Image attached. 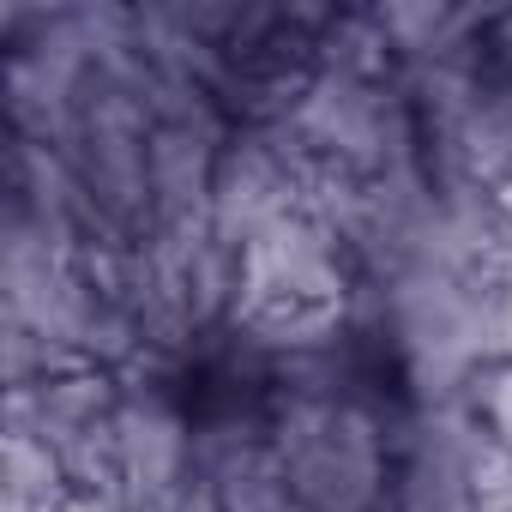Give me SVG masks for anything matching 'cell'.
<instances>
[{
  "mask_svg": "<svg viewBox=\"0 0 512 512\" xmlns=\"http://www.w3.org/2000/svg\"><path fill=\"white\" fill-rule=\"evenodd\" d=\"M247 326L266 344H320L344 314L338 247L302 211L266 223L241 241V302Z\"/></svg>",
  "mask_w": 512,
  "mask_h": 512,
  "instance_id": "1",
  "label": "cell"
},
{
  "mask_svg": "<svg viewBox=\"0 0 512 512\" xmlns=\"http://www.w3.org/2000/svg\"><path fill=\"white\" fill-rule=\"evenodd\" d=\"M278 470L308 512H374L386 482L380 428L350 404H302L278 422Z\"/></svg>",
  "mask_w": 512,
  "mask_h": 512,
  "instance_id": "2",
  "label": "cell"
},
{
  "mask_svg": "<svg viewBox=\"0 0 512 512\" xmlns=\"http://www.w3.org/2000/svg\"><path fill=\"white\" fill-rule=\"evenodd\" d=\"M115 446H121V500L133 506H175L181 470H187V428L163 404H127L115 410Z\"/></svg>",
  "mask_w": 512,
  "mask_h": 512,
  "instance_id": "3",
  "label": "cell"
},
{
  "mask_svg": "<svg viewBox=\"0 0 512 512\" xmlns=\"http://www.w3.org/2000/svg\"><path fill=\"white\" fill-rule=\"evenodd\" d=\"M211 506L217 512H308L272 452H235L223 476L211 482Z\"/></svg>",
  "mask_w": 512,
  "mask_h": 512,
  "instance_id": "4",
  "label": "cell"
},
{
  "mask_svg": "<svg viewBox=\"0 0 512 512\" xmlns=\"http://www.w3.org/2000/svg\"><path fill=\"white\" fill-rule=\"evenodd\" d=\"M470 410H476V434L512 458V356H488L482 362Z\"/></svg>",
  "mask_w": 512,
  "mask_h": 512,
  "instance_id": "5",
  "label": "cell"
},
{
  "mask_svg": "<svg viewBox=\"0 0 512 512\" xmlns=\"http://www.w3.org/2000/svg\"><path fill=\"white\" fill-rule=\"evenodd\" d=\"M464 512H512V476L506 482H494V488H482V494H470V506Z\"/></svg>",
  "mask_w": 512,
  "mask_h": 512,
  "instance_id": "6",
  "label": "cell"
}]
</instances>
